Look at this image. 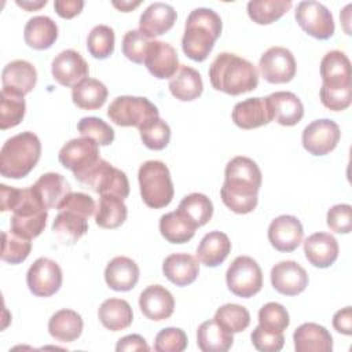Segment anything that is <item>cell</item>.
<instances>
[{
  "label": "cell",
  "instance_id": "4",
  "mask_svg": "<svg viewBox=\"0 0 352 352\" xmlns=\"http://www.w3.org/2000/svg\"><path fill=\"white\" fill-rule=\"evenodd\" d=\"M41 143L37 135L25 131L6 140L0 151V173L7 179H22L37 165Z\"/></svg>",
  "mask_w": 352,
  "mask_h": 352
},
{
  "label": "cell",
  "instance_id": "17",
  "mask_svg": "<svg viewBox=\"0 0 352 352\" xmlns=\"http://www.w3.org/2000/svg\"><path fill=\"white\" fill-rule=\"evenodd\" d=\"M143 63L147 70L160 80L173 77L180 66L176 50L169 43L160 40H150Z\"/></svg>",
  "mask_w": 352,
  "mask_h": 352
},
{
  "label": "cell",
  "instance_id": "26",
  "mask_svg": "<svg viewBox=\"0 0 352 352\" xmlns=\"http://www.w3.org/2000/svg\"><path fill=\"white\" fill-rule=\"evenodd\" d=\"M297 352H331L333 337L326 327L318 323H302L293 333Z\"/></svg>",
  "mask_w": 352,
  "mask_h": 352
},
{
  "label": "cell",
  "instance_id": "35",
  "mask_svg": "<svg viewBox=\"0 0 352 352\" xmlns=\"http://www.w3.org/2000/svg\"><path fill=\"white\" fill-rule=\"evenodd\" d=\"M52 231L60 243L73 245L88 231V221L76 212L59 210L52 223Z\"/></svg>",
  "mask_w": 352,
  "mask_h": 352
},
{
  "label": "cell",
  "instance_id": "24",
  "mask_svg": "<svg viewBox=\"0 0 352 352\" xmlns=\"http://www.w3.org/2000/svg\"><path fill=\"white\" fill-rule=\"evenodd\" d=\"M1 82L3 89L25 96L36 87V67L30 62L23 59L12 60L4 66L1 73Z\"/></svg>",
  "mask_w": 352,
  "mask_h": 352
},
{
  "label": "cell",
  "instance_id": "2",
  "mask_svg": "<svg viewBox=\"0 0 352 352\" xmlns=\"http://www.w3.org/2000/svg\"><path fill=\"white\" fill-rule=\"evenodd\" d=\"M209 80L214 89L236 96L257 88L258 72L245 58L231 52H221L209 66Z\"/></svg>",
  "mask_w": 352,
  "mask_h": 352
},
{
  "label": "cell",
  "instance_id": "43",
  "mask_svg": "<svg viewBox=\"0 0 352 352\" xmlns=\"http://www.w3.org/2000/svg\"><path fill=\"white\" fill-rule=\"evenodd\" d=\"M47 217H48L47 210L32 213V214H12L10 219L11 232L30 241L38 236L44 231Z\"/></svg>",
  "mask_w": 352,
  "mask_h": 352
},
{
  "label": "cell",
  "instance_id": "18",
  "mask_svg": "<svg viewBox=\"0 0 352 352\" xmlns=\"http://www.w3.org/2000/svg\"><path fill=\"white\" fill-rule=\"evenodd\" d=\"M139 308L147 319L161 322L172 316L175 298L164 286L150 285L139 296Z\"/></svg>",
  "mask_w": 352,
  "mask_h": 352
},
{
  "label": "cell",
  "instance_id": "39",
  "mask_svg": "<svg viewBox=\"0 0 352 352\" xmlns=\"http://www.w3.org/2000/svg\"><path fill=\"white\" fill-rule=\"evenodd\" d=\"M292 6L290 0H252L248 3V15L258 25H270L283 16Z\"/></svg>",
  "mask_w": 352,
  "mask_h": 352
},
{
  "label": "cell",
  "instance_id": "32",
  "mask_svg": "<svg viewBox=\"0 0 352 352\" xmlns=\"http://www.w3.org/2000/svg\"><path fill=\"white\" fill-rule=\"evenodd\" d=\"M84 322L73 309H59L48 320V333L59 342H73L82 333Z\"/></svg>",
  "mask_w": 352,
  "mask_h": 352
},
{
  "label": "cell",
  "instance_id": "25",
  "mask_svg": "<svg viewBox=\"0 0 352 352\" xmlns=\"http://www.w3.org/2000/svg\"><path fill=\"white\" fill-rule=\"evenodd\" d=\"M139 274V267L132 258L117 256L106 265L104 280L116 292H129L136 286Z\"/></svg>",
  "mask_w": 352,
  "mask_h": 352
},
{
  "label": "cell",
  "instance_id": "20",
  "mask_svg": "<svg viewBox=\"0 0 352 352\" xmlns=\"http://www.w3.org/2000/svg\"><path fill=\"white\" fill-rule=\"evenodd\" d=\"M176 11L170 4L155 1L151 3L140 15L139 32L150 38L166 33L176 22Z\"/></svg>",
  "mask_w": 352,
  "mask_h": 352
},
{
  "label": "cell",
  "instance_id": "21",
  "mask_svg": "<svg viewBox=\"0 0 352 352\" xmlns=\"http://www.w3.org/2000/svg\"><path fill=\"white\" fill-rule=\"evenodd\" d=\"M272 121L283 126L298 124L304 116V106L300 98L289 91H278L265 98Z\"/></svg>",
  "mask_w": 352,
  "mask_h": 352
},
{
  "label": "cell",
  "instance_id": "40",
  "mask_svg": "<svg viewBox=\"0 0 352 352\" xmlns=\"http://www.w3.org/2000/svg\"><path fill=\"white\" fill-rule=\"evenodd\" d=\"M177 210L197 227H202L213 216V204L205 194L191 192L180 201Z\"/></svg>",
  "mask_w": 352,
  "mask_h": 352
},
{
  "label": "cell",
  "instance_id": "15",
  "mask_svg": "<svg viewBox=\"0 0 352 352\" xmlns=\"http://www.w3.org/2000/svg\"><path fill=\"white\" fill-rule=\"evenodd\" d=\"M302 224L296 216L282 214L274 219L268 227V241L278 252H293L302 242Z\"/></svg>",
  "mask_w": 352,
  "mask_h": 352
},
{
  "label": "cell",
  "instance_id": "22",
  "mask_svg": "<svg viewBox=\"0 0 352 352\" xmlns=\"http://www.w3.org/2000/svg\"><path fill=\"white\" fill-rule=\"evenodd\" d=\"M231 118L241 129H254L272 121L265 98H249L238 102L232 109Z\"/></svg>",
  "mask_w": 352,
  "mask_h": 352
},
{
  "label": "cell",
  "instance_id": "28",
  "mask_svg": "<svg viewBox=\"0 0 352 352\" xmlns=\"http://www.w3.org/2000/svg\"><path fill=\"white\" fill-rule=\"evenodd\" d=\"M32 188L34 190L36 195L40 198L45 209H56L59 204L65 199V197L72 192L67 180L60 173L55 172L41 175L32 186Z\"/></svg>",
  "mask_w": 352,
  "mask_h": 352
},
{
  "label": "cell",
  "instance_id": "19",
  "mask_svg": "<svg viewBox=\"0 0 352 352\" xmlns=\"http://www.w3.org/2000/svg\"><path fill=\"white\" fill-rule=\"evenodd\" d=\"M322 87L330 89L349 88L351 84V62L348 56L340 51H329L320 60Z\"/></svg>",
  "mask_w": 352,
  "mask_h": 352
},
{
  "label": "cell",
  "instance_id": "55",
  "mask_svg": "<svg viewBox=\"0 0 352 352\" xmlns=\"http://www.w3.org/2000/svg\"><path fill=\"white\" fill-rule=\"evenodd\" d=\"M82 7H84L82 0H56L54 3V8L56 14L65 19H72L76 15H78Z\"/></svg>",
  "mask_w": 352,
  "mask_h": 352
},
{
  "label": "cell",
  "instance_id": "10",
  "mask_svg": "<svg viewBox=\"0 0 352 352\" xmlns=\"http://www.w3.org/2000/svg\"><path fill=\"white\" fill-rule=\"evenodd\" d=\"M260 73L265 81L271 84H285L296 76V59L285 47H270L258 60Z\"/></svg>",
  "mask_w": 352,
  "mask_h": 352
},
{
  "label": "cell",
  "instance_id": "38",
  "mask_svg": "<svg viewBox=\"0 0 352 352\" xmlns=\"http://www.w3.org/2000/svg\"><path fill=\"white\" fill-rule=\"evenodd\" d=\"M128 216L126 205L124 199L116 195H100L99 204L95 212V223L102 228H117Z\"/></svg>",
  "mask_w": 352,
  "mask_h": 352
},
{
  "label": "cell",
  "instance_id": "52",
  "mask_svg": "<svg viewBox=\"0 0 352 352\" xmlns=\"http://www.w3.org/2000/svg\"><path fill=\"white\" fill-rule=\"evenodd\" d=\"M250 338L253 346L261 352H279L285 344L283 333H272L261 326L254 327Z\"/></svg>",
  "mask_w": 352,
  "mask_h": 352
},
{
  "label": "cell",
  "instance_id": "16",
  "mask_svg": "<svg viewBox=\"0 0 352 352\" xmlns=\"http://www.w3.org/2000/svg\"><path fill=\"white\" fill-rule=\"evenodd\" d=\"M270 276L272 287L283 296H297L308 286L307 271L293 260H285L275 264Z\"/></svg>",
  "mask_w": 352,
  "mask_h": 352
},
{
  "label": "cell",
  "instance_id": "46",
  "mask_svg": "<svg viewBox=\"0 0 352 352\" xmlns=\"http://www.w3.org/2000/svg\"><path fill=\"white\" fill-rule=\"evenodd\" d=\"M290 323L286 308L279 302H267L258 311V326L272 333H283Z\"/></svg>",
  "mask_w": 352,
  "mask_h": 352
},
{
  "label": "cell",
  "instance_id": "29",
  "mask_svg": "<svg viewBox=\"0 0 352 352\" xmlns=\"http://www.w3.org/2000/svg\"><path fill=\"white\" fill-rule=\"evenodd\" d=\"M25 43L33 50H47L58 38V26L47 15L30 18L23 29Z\"/></svg>",
  "mask_w": 352,
  "mask_h": 352
},
{
  "label": "cell",
  "instance_id": "14",
  "mask_svg": "<svg viewBox=\"0 0 352 352\" xmlns=\"http://www.w3.org/2000/svg\"><path fill=\"white\" fill-rule=\"evenodd\" d=\"M51 73L55 81L60 85L74 87L88 77L89 67L80 52L74 50H65L54 58L51 63Z\"/></svg>",
  "mask_w": 352,
  "mask_h": 352
},
{
  "label": "cell",
  "instance_id": "48",
  "mask_svg": "<svg viewBox=\"0 0 352 352\" xmlns=\"http://www.w3.org/2000/svg\"><path fill=\"white\" fill-rule=\"evenodd\" d=\"M32 250V242L29 239L21 238L11 231H3V246H1V260L10 264H19L28 258Z\"/></svg>",
  "mask_w": 352,
  "mask_h": 352
},
{
  "label": "cell",
  "instance_id": "12",
  "mask_svg": "<svg viewBox=\"0 0 352 352\" xmlns=\"http://www.w3.org/2000/svg\"><path fill=\"white\" fill-rule=\"evenodd\" d=\"M59 162L74 176L94 166L99 160V144L89 138H77L69 140L58 154Z\"/></svg>",
  "mask_w": 352,
  "mask_h": 352
},
{
  "label": "cell",
  "instance_id": "49",
  "mask_svg": "<svg viewBox=\"0 0 352 352\" xmlns=\"http://www.w3.org/2000/svg\"><path fill=\"white\" fill-rule=\"evenodd\" d=\"M187 334L179 327L162 329L154 341V349L157 352H182L187 348Z\"/></svg>",
  "mask_w": 352,
  "mask_h": 352
},
{
  "label": "cell",
  "instance_id": "9",
  "mask_svg": "<svg viewBox=\"0 0 352 352\" xmlns=\"http://www.w3.org/2000/svg\"><path fill=\"white\" fill-rule=\"evenodd\" d=\"M300 28L318 40H327L334 34L336 26L331 12L319 1H300L294 11Z\"/></svg>",
  "mask_w": 352,
  "mask_h": 352
},
{
  "label": "cell",
  "instance_id": "58",
  "mask_svg": "<svg viewBox=\"0 0 352 352\" xmlns=\"http://www.w3.org/2000/svg\"><path fill=\"white\" fill-rule=\"evenodd\" d=\"M111 4L116 7V8H118L120 11H122V12H129V11H132L133 8H136L138 6H140V1L138 0V1H126V0H121V1H111Z\"/></svg>",
  "mask_w": 352,
  "mask_h": 352
},
{
  "label": "cell",
  "instance_id": "6",
  "mask_svg": "<svg viewBox=\"0 0 352 352\" xmlns=\"http://www.w3.org/2000/svg\"><path fill=\"white\" fill-rule=\"evenodd\" d=\"M74 177L87 188L100 195L110 194L120 197L121 199L129 195V182L126 175L102 158L94 166Z\"/></svg>",
  "mask_w": 352,
  "mask_h": 352
},
{
  "label": "cell",
  "instance_id": "56",
  "mask_svg": "<svg viewBox=\"0 0 352 352\" xmlns=\"http://www.w3.org/2000/svg\"><path fill=\"white\" fill-rule=\"evenodd\" d=\"M117 352L124 351H150V346L147 345L146 340L139 334H129L118 340L116 345Z\"/></svg>",
  "mask_w": 352,
  "mask_h": 352
},
{
  "label": "cell",
  "instance_id": "37",
  "mask_svg": "<svg viewBox=\"0 0 352 352\" xmlns=\"http://www.w3.org/2000/svg\"><path fill=\"white\" fill-rule=\"evenodd\" d=\"M198 227L191 223L180 210L162 214L160 219V232L170 243L188 242Z\"/></svg>",
  "mask_w": 352,
  "mask_h": 352
},
{
  "label": "cell",
  "instance_id": "31",
  "mask_svg": "<svg viewBox=\"0 0 352 352\" xmlns=\"http://www.w3.org/2000/svg\"><path fill=\"white\" fill-rule=\"evenodd\" d=\"M231 252V242L227 234L221 231H210L204 235L198 248L197 257L206 267L220 265Z\"/></svg>",
  "mask_w": 352,
  "mask_h": 352
},
{
  "label": "cell",
  "instance_id": "34",
  "mask_svg": "<svg viewBox=\"0 0 352 352\" xmlns=\"http://www.w3.org/2000/svg\"><path fill=\"white\" fill-rule=\"evenodd\" d=\"M232 342V333L223 329L214 319L205 320L197 330V345L202 352H226Z\"/></svg>",
  "mask_w": 352,
  "mask_h": 352
},
{
  "label": "cell",
  "instance_id": "53",
  "mask_svg": "<svg viewBox=\"0 0 352 352\" xmlns=\"http://www.w3.org/2000/svg\"><path fill=\"white\" fill-rule=\"evenodd\" d=\"M58 210H72L84 217H89L95 213L96 206L92 197L84 192H70L56 208Z\"/></svg>",
  "mask_w": 352,
  "mask_h": 352
},
{
  "label": "cell",
  "instance_id": "41",
  "mask_svg": "<svg viewBox=\"0 0 352 352\" xmlns=\"http://www.w3.org/2000/svg\"><path fill=\"white\" fill-rule=\"evenodd\" d=\"M26 103L22 95L1 89L0 94V129H8L21 124L25 117Z\"/></svg>",
  "mask_w": 352,
  "mask_h": 352
},
{
  "label": "cell",
  "instance_id": "1",
  "mask_svg": "<svg viewBox=\"0 0 352 352\" xmlns=\"http://www.w3.org/2000/svg\"><path fill=\"white\" fill-rule=\"evenodd\" d=\"M261 180V170L252 158L234 157L227 162L224 170V183L220 188L223 204L238 214L253 212L257 206Z\"/></svg>",
  "mask_w": 352,
  "mask_h": 352
},
{
  "label": "cell",
  "instance_id": "5",
  "mask_svg": "<svg viewBox=\"0 0 352 352\" xmlns=\"http://www.w3.org/2000/svg\"><path fill=\"white\" fill-rule=\"evenodd\" d=\"M140 195L143 202L153 209H161L170 204L175 188L170 172L162 161L150 160L140 165L138 172Z\"/></svg>",
  "mask_w": 352,
  "mask_h": 352
},
{
  "label": "cell",
  "instance_id": "36",
  "mask_svg": "<svg viewBox=\"0 0 352 352\" xmlns=\"http://www.w3.org/2000/svg\"><path fill=\"white\" fill-rule=\"evenodd\" d=\"M106 85L96 78H84L72 89L73 103L82 110L100 109L107 99Z\"/></svg>",
  "mask_w": 352,
  "mask_h": 352
},
{
  "label": "cell",
  "instance_id": "3",
  "mask_svg": "<svg viewBox=\"0 0 352 352\" xmlns=\"http://www.w3.org/2000/svg\"><path fill=\"white\" fill-rule=\"evenodd\" d=\"M221 29L223 22L216 11L204 7L192 10L184 25L183 52L195 62H204L209 56L214 41L220 37Z\"/></svg>",
  "mask_w": 352,
  "mask_h": 352
},
{
  "label": "cell",
  "instance_id": "11",
  "mask_svg": "<svg viewBox=\"0 0 352 352\" xmlns=\"http://www.w3.org/2000/svg\"><path fill=\"white\" fill-rule=\"evenodd\" d=\"M341 138L337 122L329 118L315 120L308 124L301 135L304 148L312 155H326L333 151Z\"/></svg>",
  "mask_w": 352,
  "mask_h": 352
},
{
  "label": "cell",
  "instance_id": "45",
  "mask_svg": "<svg viewBox=\"0 0 352 352\" xmlns=\"http://www.w3.org/2000/svg\"><path fill=\"white\" fill-rule=\"evenodd\" d=\"M139 133L143 144L150 150H162L170 140V128L160 117L153 118L139 128Z\"/></svg>",
  "mask_w": 352,
  "mask_h": 352
},
{
  "label": "cell",
  "instance_id": "50",
  "mask_svg": "<svg viewBox=\"0 0 352 352\" xmlns=\"http://www.w3.org/2000/svg\"><path fill=\"white\" fill-rule=\"evenodd\" d=\"M150 40L139 30H128L122 38V54L135 63H143Z\"/></svg>",
  "mask_w": 352,
  "mask_h": 352
},
{
  "label": "cell",
  "instance_id": "54",
  "mask_svg": "<svg viewBox=\"0 0 352 352\" xmlns=\"http://www.w3.org/2000/svg\"><path fill=\"white\" fill-rule=\"evenodd\" d=\"M320 102L322 104L333 111H342L349 107L352 102V87L341 89H330L326 87L320 88Z\"/></svg>",
  "mask_w": 352,
  "mask_h": 352
},
{
  "label": "cell",
  "instance_id": "7",
  "mask_svg": "<svg viewBox=\"0 0 352 352\" xmlns=\"http://www.w3.org/2000/svg\"><path fill=\"white\" fill-rule=\"evenodd\" d=\"M107 117L116 125L135 126L139 129L153 118L160 117V113L147 98L124 95L110 103Z\"/></svg>",
  "mask_w": 352,
  "mask_h": 352
},
{
  "label": "cell",
  "instance_id": "33",
  "mask_svg": "<svg viewBox=\"0 0 352 352\" xmlns=\"http://www.w3.org/2000/svg\"><path fill=\"white\" fill-rule=\"evenodd\" d=\"M98 318L107 330L120 331L132 324L133 312L128 301L122 298H109L100 304Z\"/></svg>",
  "mask_w": 352,
  "mask_h": 352
},
{
  "label": "cell",
  "instance_id": "59",
  "mask_svg": "<svg viewBox=\"0 0 352 352\" xmlns=\"http://www.w3.org/2000/svg\"><path fill=\"white\" fill-rule=\"evenodd\" d=\"M16 4L28 11H34V10H38L41 7H44L47 4V0H38V1H21V0H16Z\"/></svg>",
  "mask_w": 352,
  "mask_h": 352
},
{
  "label": "cell",
  "instance_id": "47",
  "mask_svg": "<svg viewBox=\"0 0 352 352\" xmlns=\"http://www.w3.org/2000/svg\"><path fill=\"white\" fill-rule=\"evenodd\" d=\"M77 129L81 136L95 140L99 146H109L114 140V129L98 117L81 118L77 124Z\"/></svg>",
  "mask_w": 352,
  "mask_h": 352
},
{
  "label": "cell",
  "instance_id": "27",
  "mask_svg": "<svg viewBox=\"0 0 352 352\" xmlns=\"http://www.w3.org/2000/svg\"><path fill=\"white\" fill-rule=\"evenodd\" d=\"M162 272L173 285L187 286L197 279L199 274V263L188 253H173L164 260Z\"/></svg>",
  "mask_w": 352,
  "mask_h": 352
},
{
  "label": "cell",
  "instance_id": "30",
  "mask_svg": "<svg viewBox=\"0 0 352 352\" xmlns=\"http://www.w3.org/2000/svg\"><path fill=\"white\" fill-rule=\"evenodd\" d=\"M169 91L182 102H191L197 99L204 91L201 74L187 65H180L177 72L169 80Z\"/></svg>",
  "mask_w": 352,
  "mask_h": 352
},
{
  "label": "cell",
  "instance_id": "8",
  "mask_svg": "<svg viewBox=\"0 0 352 352\" xmlns=\"http://www.w3.org/2000/svg\"><path fill=\"white\" fill-rule=\"evenodd\" d=\"M226 282L230 292L238 297L249 298L263 287V271L256 260L249 256H238L226 272Z\"/></svg>",
  "mask_w": 352,
  "mask_h": 352
},
{
  "label": "cell",
  "instance_id": "57",
  "mask_svg": "<svg viewBox=\"0 0 352 352\" xmlns=\"http://www.w3.org/2000/svg\"><path fill=\"white\" fill-rule=\"evenodd\" d=\"M333 326L341 334H345V336L352 334V309H351V307H345L334 314Z\"/></svg>",
  "mask_w": 352,
  "mask_h": 352
},
{
  "label": "cell",
  "instance_id": "23",
  "mask_svg": "<svg viewBox=\"0 0 352 352\" xmlns=\"http://www.w3.org/2000/svg\"><path fill=\"white\" fill-rule=\"evenodd\" d=\"M338 242L329 232H315L304 241L307 260L318 268H329L338 257Z\"/></svg>",
  "mask_w": 352,
  "mask_h": 352
},
{
  "label": "cell",
  "instance_id": "42",
  "mask_svg": "<svg viewBox=\"0 0 352 352\" xmlns=\"http://www.w3.org/2000/svg\"><path fill=\"white\" fill-rule=\"evenodd\" d=\"M223 329L230 333H241L250 324L249 311L239 304H224L217 308L213 318Z\"/></svg>",
  "mask_w": 352,
  "mask_h": 352
},
{
  "label": "cell",
  "instance_id": "51",
  "mask_svg": "<svg viewBox=\"0 0 352 352\" xmlns=\"http://www.w3.org/2000/svg\"><path fill=\"white\" fill-rule=\"evenodd\" d=\"M327 226L337 234H348L352 230V206L348 204H338L327 210Z\"/></svg>",
  "mask_w": 352,
  "mask_h": 352
},
{
  "label": "cell",
  "instance_id": "44",
  "mask_svg": "<svg viewBox=\"0 0 352 352\" xmlns=\"http://www.w3.org/2000/svg\"><path fill=\"white\" fill-rule=\"evenodd\" d=\"M114 30L107 25H96L88 34L87 48L95 59H106L114 52Z\"/></svg>",
  "mask_w": 352,
  "mask_h": 352
},
{
  "label": "cell",
  "instance_id": "13",
  "mask_svg": "<svg viewBox=\"0 0 352 352\" xmlns=\"http://www.w3.org/2000/svg\"><path fill=\"white\" fill-rule=\"evenodd\" d=\"M62 270L56 261L48 257L37 258L28 270L26 283L37 297H50L62 286Z\"/></svg>",
  "mask_w": 352,
  "mask_h": 352
}]
</instances>
